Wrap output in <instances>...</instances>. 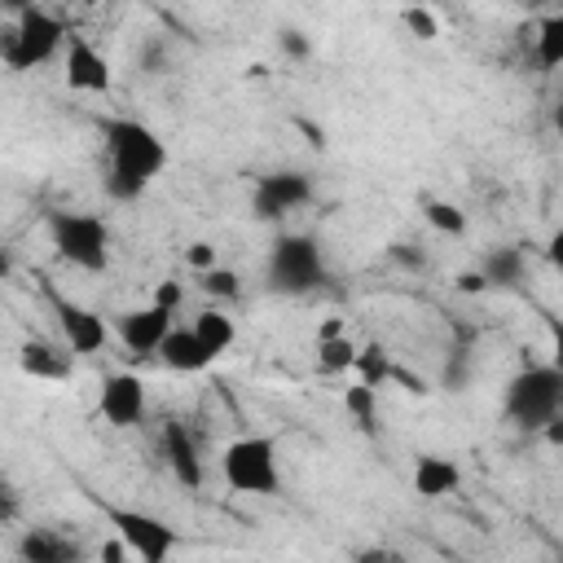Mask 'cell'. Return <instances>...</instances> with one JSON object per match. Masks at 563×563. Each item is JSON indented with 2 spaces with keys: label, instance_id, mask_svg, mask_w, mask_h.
<instances>
[{
  "label": "cell",
  "instance_id": "cell-23",
  "mask_svg": "<svg viewBox=\"0 0 563 563\" xmlns=\"http://www.w3.org/2000/svg\"><path fill=\"white\" fill-rule=\"evenodd\" d=\"M374 396H378V387H369V383H361L356 378V387H347L343 391V405H347V413H352V422L365 431V435H374L378 431V413H374Z\"/></svg>",
  "mask_w": 563,
  "mask_h": 563
},
{
  "label": "cell",
  "instance_id": "cell-1",
  "mask_svg": "<svg viewBox=\"0 0 563 563\" xmlns=\"http://www.w3.org/2000/svg\"><path fill=\"white\" fill-rule=\"evenodd\" d=\"M101 145H106L101 185H106V198H114V202L141 198L167 167L163 136L141 119H101Z\"/></svg>",
  "mask_w": 563,
  "mask_h": 563
},
{
  "label": "cell",
  "instance_id": "cell-21",
  "mask_svg": "<svg viewBox=\"0 0 563 563\" xmlns=\"http://www.w3.org/2000/svg\"><path fill=\"white\" fill-rule=\"evenodd\" d=\"M352 374H356L361 383H369V387H383V383H391V374H396V361H391V352H387L383 343H361Z\"/></svg>",
  "mask_w": 563,
  "mask_h": 563
},
{
  "label": "cell",
  "instance_id": "cell-33",
  "mask_svg": "<svg viewBox=\"0 0 563 563\" xmlns=\"http://www.w3.org/2000/svg\"><path fill=\"white\" fill-rule=\"evenodd\" d=\"M391 260H400V264H409V268H422V251H409V242H396V246H391Z\"/></svg>",
  "mask_w": 563,
  "mask_h": 563
},
{
  "label": "cell",
  "instance_id": "cell-36",
  "mask_svg": "<svg viewBox=\"0 0 563 563\" xmlns=\"http://www.w3.org/2000/svg\"><path fill=\"white\" fill-rule=\"evenodd\" d=\"M4 4V13H22V9H31V4H40V0H0Z\"/></svg>",
  "mask_w": 563,
  "mask_h": 563
},
{
  "label": "cell",
  "instance_id": "cell-7",
  "mask_svg": "<svg viewBox=\"0 0 563 563\" xmlns=\"http://www.w3.org/2000/svg\"><path fill=\"white\" fill-rule=\"evenodd\" d=\"M325 282V260L321 246L303 233H282L268 246V286L282 295H308Z\"/></svg>",
  "mask_w": 563,
  "mask_h": 563
},
{
  "label": "cell",
  "instance_id": "cell-38",
  "mask_svg": "<svg viewBox=\"0 0 563 563\" xmlns=\"http://www.w3.org/2000/svg\"><path fill=\"white\" fill-rule=\"evenodd\" d=\"M79 4H101V0H79Z\"/></svg>",
  "mask_w": 563,
  "mask_h": 563
},
{
  "label": "cell",
  "instance_id": "cell-37",
  "mask_svg": "<svg viewBox=\"0 0 563 563\" xmlns=\"http://www.w3.org/2000/svg\"><path fill=\"white\" fill-rule=\"evenodd\" d=\"M554 128H559V136H563V106L554 110Z\"/></svg>",
  "mask_w": 563,
  "mask_h": 563
},
{
  "label": "cell",
  "instance_id": "cell-9",
  "mask_svg": "<svg viewBox=\"0 0 563 563\" xmlns=\"http://www.w3.org/2000/svg\"><path fill=\"white\" fill-rule=\"evenodd\" d=\"M172 325H176V317H172L167 308L145 303V308H128V312H119L114 334H119V343H123L132 356H158V347H163V339H167Z\"/></svg>",
  "mask_w": 563,
  "mask_h": 563
},
{
  "label": "cell",
  "instance_id": "cell-4",
  "mask_svg": "<svg viewBox=\"0 0 563 563\" xmlns=\"http://www.w3.org/2000/svg\"><path fill=\"white\" fill-rule=\"evenodd\" d=\"M506 418L523 431H541L554 413H563V374L554 365H528L506 383L501 400Z\"/></svg>",
  "mask_w": 563,
  "mask_h": 563
},
{
  "label": "cell",
  "instance_id": "cell-12",
  "mask_svg": "<svg viewBox=\"0 0 563 563\" xmlns=\"http://www.w3.org/2000/svg\"><path fill=\"white\" fill-rule=\"evenodd\" d=\"M48 303H53L57 325H62V334H66V347H70L75 356H92V352L106 347V321H101L92 308H84V303L57 295L53 286H48Z\"/></svg>",
  "mask_w": 563,
  "mask_h": 563
},
{
  "label": "cell",
  "instance_id": "cell-11",
  "mask_svg": "<svg viewBox=\"0 0 563 563\" xmlns=\"http://www.w3.org/2000/svg\"><path fill=\"white\" fill-rule=\"evenodd\" d=\"M62 75H66L70 92H110V84H114L110 62L75 31L66 35V48H62Z\"/></svg>",
  "mask_w": 563,
  "mask_h": 563
},
{
  "label": "cell",
  "instance_id": "cell-5",
  "mask_svg": "<svg viewBox=\"0 0 563 563\" xmlns=\"http://www.w3.org/2000/svg\"><path fill=\"white\" fill-rule=\"evenodd\" d=\"M66 35L70 31L62 26V18L31 4V9L13 13V26L4 31V66L9 70H35L66 48Z\"/></svg>",
  "mask_w": 563,
  "mask_h": 563
},
{
  "label": "cell",
  "instance_id": "cell-20",
  "mask_svg": "<svg viewBox=\"0 0 563 563\" xmlns=\"http://www.w3.org/2000/svg\"><path fill=\"white\" fill-rule=\"evenodd\" d=\"M361 343H352V334H334V339H317V369L321 374H352Z\"/></svg>",
  "mask_w": 563,
  "mask_h": 563
},
{
  "label": "cell",
  "instance_id": "cell-34",
  "mask_svg": "<svg viewBox=\"0 0 563 563\" xmlns=\"http://www.w3.org/2000/svg\"><path fill=\"white\" fill-rule=\"evenodd\" d=\"M334 334H347V325H343V317H325V321L317 325V339H334Z\"/></svg>",
  "mask_w": 563,
  "mask_h": 563
},
{
  "label": "cell",
  "instance_id": "cell-10",
  "mask_svg": "<svg viewBox=\"0 0 563 563\" xmlns=\"http://www.w3.org/2000/svg\"><path fill=\"white\" fill-rule=\"evenodd\" d=\"M97 409H101V418H106L110 427H119V431L136 427V422L145 418V387H141V378L128 374V369L106 374V378H101V391H97Z\"/></svg>",
  "mask_w": 563,
  "mask_h": 563
},
{
  "label": "cell",
  "instance_id": "cell-35",
  "mask_svg": "<svg viewBox=\"0 0 563 563\" xmlns=\"http://www.w3.org/2000/svg\"><path fill=\"white\" fill-rule=\"evenodd\" d=\"M541 431H545V440H550V444H563V413H554Z\"/></svg>",
  "mask_w": 563,
  "mask_h": 563
},
{
  "label": "cell",
  "instance_id": "cell-16",
  "mask_svg": "<svg viewBox=\"0 0 563 563\" xmlns=\"http://www.w3.org/2000/svg\"><path fill=\"white\" fill-rule=\"evenodd\" d=\"M189 325H194V334L202 339V347L211 352V361H216V356H224V352L233 347V339H238L233 317H229V312H220L216 303H211V308H202V312H194V321H189Z\"/></svg>",
  "mask_w": 563,
  "mask_h": 563
},
{
  "label": "cell",
  "instance_id": "cell-2",
  "mask_svg": "<svg viewBox=\"0 0 563 563\" xmlns=\"http://www.w3.org/2000/svg\"><path fill=\"white\" fill-rule=\"evenodd\" d=\"M220 475L233 493L246 497H273L282 488V466H277V440L273 435H238L220 453Z\"/></svg>",
  "mask_w": 563,
  "mask_h": 563
},
{
  "label": "cell",
  "instance_id": "cell-26",
  "mask_svg": "<svg viewBox=\"0 0 563 563\" xmlns=\"http://www.w3.org/2000/svg\"><path fill=\"white\" fill-rule=\"evenodd\" d=\"M400 22H405L409 35H418V40H440V22H435V13H431L427 4H409V9L400 13Z\"/></svg>",
  "mask_w": 563,
  "mask_h": 563
},
{
  "label": "cell",
  "instance_id": "cell-31",
  "mask_svg": "<svg viewBox=\"0 0 563 563\" xmlns=\"http://www.w3.org/2000/svg\"><path fill=\"white\" fill-rule=\"evenodd\" d=\"M457 290H462V295H479V290H488V277H484V273H462V277H457Z\"/></svg>",
  "mask_w": 563,
  "mask_h": 563
},
{
  "label": "cell",
  "instance_id": "cell-28",
  "mask_svg": "<svg viewBox=\"0 0 563 563\" xmlns=\"http://www.w3.org/2000/svg\"><path fill=\"white\" fill-rule=\"evenodd\" d=\"M185 264H189L194 273H207V268H216V264H220V255H216V246H211V242H189V246H185Z\"/></svg>",
  "mask_w": 563,
  "mask_h": 563
},
{
  "label": "cell",
  "instance_id": "cell-3",
  "mask_svg": "<svg viewBox=\"0 0 563 563\" xmlns=\"http://www.w3.org/2000/svg\"><path fill=\"white\" fill-rule=\"evenodd\" d=\"M48 238L57 260L84 273H101L110 264V224L97 211H53L48 216Z\"/></svg>",
  "mask_w": 563,
  "mask_h": 563
},
{
  "label": "cell",
  "instance_id": "cell-15",
  "mask_svg": "<svg viewBox=\"0 0 563 563\" xmlns=\"http://www.w3.org/2000/svg\"><path fill=\"white\" fill-rule=\"evenodd\" d=\"M457 484H462L457 462H449V457H440V453H422V457L413 462V493H422L427 501L449 497Z\"/></svg>",
  "mask_w": 563,
  "mask_h": 563
},
{
  "label": "cell",
  "instance_id": "cell-19",
  "mask_svg": "<svg viewBox=\"0 0 563 563\" xmlns=\"http://www.w3.org/2000/svg\"><path fill=\"white\" fill-rule=\"evenodd\" d=\"M523 268H528V260H523L519 246H497V251L484 260V277H488V286H501V290L519 286V282H523Z\"/></svg>",
  "mask_w": 563,
  "mask_h": 563
},
{
  "label": "cell",
  "instance_id": "cell-18",
  "mask_svg": "<svg viewBox=\"0 0 563 563\" xmlns=\"http://www.w3.org/2000/svg\"><path fill=\"white\" fill-rule=\"evenodd\" d=\"M18 554H22L26 563H70L79 550H75L66 537L48 532V528H31V532L18 541Z\"/></svg>",
  "mask_w": 563,
  "mask_h": 563
},
{
  "label": "cell",
  "instance_id": "cell-6",
  "mask_svg": "<svg viewBox=\"0 0 563 563\" xmlns=\"http://www.w3.org/2000/svg\"><path fill=\"white\" fill-rule=\"evenodd\" d=\"M92 501H97V510L106 515V523L114 528V537L128 541L132 559H141V563H167L172 550L180 545V532H176L167 519H158V515H150V510H132V506L101 501V497H92Z\"/></svg>",
  "mask_w": 563,
  "mask_h": 563
},
{
  "label": "cell",
  "instance_id": "cell-32",
  "mask_svg": "<svg viewBox=\"0 0 563 563\" xmlns=\"http://www.w3.org/2000/svg\"><path fill=\"white\" fill-rule=\"evenodd\" d=\"M545 260L563 273V229H554V233H550V242H545Z\"/></svg>",
  "mask_w": 563,
  "mask_h": 563
},
{
  "label": "cell",
  "instance_id": "cell-30",
  "mask_svg": "<svg viewBox=\"0 0 563 563\" xmlns=\"http://www.w3.org/2000/svg\"><path fill=\"white\" fill-rule=\"evenodd\" d=\"M282 53H286V57H295V62H303V57L312 53V44H308V35H303V31H282Z\"/></svg>",
  "mask_w": 563,
  "mask_h": 563
},
{
  "label": "cell",
  "instance_id": "cell-22",
  "mask_svg": "<svg viewBox=\"0 0 563 563\" xmlns=\"http://www.w3.org/2000/svg\"><path fill=\"white\" fill-rule=\"evenodd\" d=\"M537 66L541 70L563 66V13H550L537 22Z\"/></svg>",
  "mask_w": 563,
  "mask_h": 563
},
{
  "label": "cell",
  "instance_id": "cell-24",
  "mask_svg": "<svg viewBox=\"0 0 563 563\" xmlns=\"http://www.w3.org/2000/svg\"><path fill=\"white\" fill-rule=\"evenodd\" d=\"M422 220L444 238H462L466 233V216L444 198H422Z\"/></svg>",
  "mask_w": 563,
  "mask_h": 563
},
{
  "label": "cell",
  "instance_id": "cell-13",
  "mask_svg": "<svg viewBox=\"0 0 563 563\" xmlns=\"http://www.w3.org/2000/svg\"><path fill=\"white\" fill-rule=\"evenodd\" d=\"M158 444H163V462H167V471L176 475V484H185V488H202L207 466H202V453H198V444H194L189 427H185V422H176V418H172V422H163Z\"/></svg>",
  "mask_w": 563,
  "mask_h": 563
},
{
  "label": "cell",
  "instance_id": "cell-25",
  "mask_svg": "<svg viewBox=\"0 0 563 563\" xmlns=\"http://www.w3.org/2000/svg\"><path fill=\"white\" fill-rule=\"evenodd\" d=\"M242 277L229 268V264H216V268H207V273H198V290L207 295V299H238V286Z\"/></svg>",
  "mask_w": 563,
  "mask_h": 563
},
{
  "label": "cell",
  "instance_id": "cell-8",
  "mask_svg": "<svg viewBox=\"0 0 563 563\" xmlns=\"http://www.w3.org/2000/svg\"><path fill=\"white\" fill-rule=\"evenodd\" d=\"M312 202V180L303 172H268L251 185V211L264 224H282L290 211Z\"/></svg>",
  "mask_w": 563,
  "mask_h": 563
},
{
  "label": "cell",
  "instance_id": "cell-17",
  "mask_svg": "<svg viewBox=\"0 0 563 563\" xmlns=\"http://www.w3.org/2000/svg\"><path fill=\"white\" fill-rule=\"evenodd\" d=\"M18 365H22L31 378H66V374H70L66 352H57V347L44 343V339H26L22 352H18Z\"/></svg>",
  "mask_w": 563,
  "mask_h": 563
},
{
  "label": "cell",
  "instance_id": "cell-29",
  "mask_svg": "<svg viewBox=\"0 0 563 563\" xmlns=\"http://www.w3.org/2000/svg\"><path fill=\"white\" fill-rule=\"evenodd\" d=\"M545 330H550V365L563 374V317H545Z\"/></svg>",
  "mask_w": 563,
  "mask_h": 563
},
{
  "label": "cell",
  "instance_id": "cell-14",
  "mask_svg": "<svg viewBox=\"0 0 563 563\" xmlns=\"http://www.w3.org/2000/svg\"><path fill=\"white\" fill-rule=\"evenodd\" d=\"M158 361L167 369H176V374H198V369L211 365V352L202 347V339L194 334V325H172L167 339H163V347H158Z\"/></svg>",
  "mask_w": 563,
  "mask_h": 563
},
{
  "label": "cell",
  "instance_id": "cell-27",
  "mask_svg": "<svg viewBox=\"0 0 563 563\" xmlns=\"http://www.w3.org/2000/svg\"><path fill=\"white\" fill-rule=\"evenodd\" d=\"M150 303H158V308H167L172 317L180 312V303H185V286L176 282V277H163V282H154V299Z\"/></svg>",
  "mask_w": 563,
  "mask_h": 563
}]
</instances>
